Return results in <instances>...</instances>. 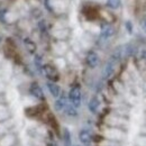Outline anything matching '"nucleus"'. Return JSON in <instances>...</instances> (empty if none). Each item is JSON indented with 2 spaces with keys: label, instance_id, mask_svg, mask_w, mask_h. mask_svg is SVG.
Masks as SVG:
<instances>
[{
  "label": "nucleus",
  "instance_id": "nucleus-1",
  "mask_svg": "<svg viewBox=\"0 0 146 146\" xmlns=\"http://www.w3.org/2000/svg\"><path fill=\"white\" fill-rule=\"evenodd\" d=\"M69 99H70V102L73 107L75 108H79L81 106V100H82V97H81V90L79 87H73L72 89L69 92Z\"/></svg>",
  "mask_w": 146,
  "mask_h": 146
},
{
  "label": "nucleus",
  "instance_id": "nucleus-2",
  "mask_svg": "<svg viewBox=\"0 0 146 146\" xmlns=\"http://www.w3.org/2000/svg\"><path fill=\"white\" fill-rule=\"evenodd\" d=\"M43 71L45 73V75L51 80V82H54V81L58 80V73L56 71V69L53 68L52 65H50V64L44 65L43 66Z\"/></svg>",
  "mask_w": 146,
  "mask_h": 146
},
{
  "label": "nucleus",
  "instance_id": "nucleus-3",
  "mask_svg": "<svg viewBox=\"0 0 146 146\" xmlns=\"http://www.w3.org/2000/svg\"><path fill=\"white\" fill-rule=\"evenodd\" d=\"M116 62H113L112 60H109L107 62V64L105 65V69L102 71V76L104 79H109L112 76V74L115 72V69H116Z\"/></svg>",
  "mask_w": 146,
  "mask_h": 146
},
{
  "label": "nucleus",
  "instance_id": "nucleus-4",
  "mask_svg": "<svg viewBox=\"0 0 146 146\" xmlns=\"http://www.w3.org/2000/svg\"><path fill=\"white\" fill-rule=\"evenodd\" d=\"M79 139H80V142L84 146L91 145V143H92L91 133H90L89 130H87V129H82V130L79 133Z\"/></svg>",
  "mask_w": 146,
  "mask_h": 146
},
{
  "label": "nucleus",
  "instance_id": "nucleus-5",
  "mask_svg": "<svg viewBox=\"0 0 146 146\" xmlns=\"http://www.w3.org/2000/svg\"><path fill=\"white\" fill-rule=\"evenodd\" d=\"M29 92L33 97H35L36 99H39V100H43L44 99V92L42 90V88L38 86V83L34 82L31 84L29 87Z\"/></svg>",
  "mask_w": 146,
  "mask_h": 146
},
{
  "label": "nucleus",
  "instance_id": "nucleus-6",
  "mask_svg": "<svg viewBox=\"0 0 146 146\" xmlns=\"http://www.w3.org/2000/svg\"><path fill=\"white\" fill-rule=\"evenodd\" d=\"M87 64L90 68H96L99 64V56L96 52H89L87 55Z\"/></svg>",
  "mask_w": 146,
  "mask_h": 146
},
{
  "label": "nucleus",
  "instance_id": "nucleus-7",
  "mask_svg": "<svg viewBox=\"0 0 146 146\" xmlns=\"http://www.w3.org/2000/svg\"><path fill=\"white\" fill-rule=\"evenodd\" d=\"M66 105H68L66 97H65L64 94H61V96L57 98V100L55 101L54 108H55V110H56V111H63Z\"/></svg>",
  "mask_w": 146,
  "mask_h": 146
},
{
  "label": "nucleus",
  "instance_id": "nucleus-8",
  "mask_svg": "<svg viewBox=\"0 0 146 146\" xmlns=\"http://www.w3.org/2000/svg\"><path fill=\"white\" fill-rule=\"evenodd\" d=\"M47 89H48V91L54 97V98H58L60 96H61V88L54 83V82H47Z\"/></svg>",
  "mask_w": 146,
  "mask_h": 146
},
{
  "label": "nucleus",
  "instance_id": "nucleus-9",
  "mask_svg": "<svg viewBox=\"0 0 146 146\" xmlns=\"http://www.w3.org/2000/svg\"><path fill=\"white\" fill-rule=\"evenodd\" d=\"M101 37L102 38H109L113 35V28L110 25H104L101 27Z\"/></svg>",
  "mask_w": 146,
  "mask_h": 146
},
{
  "label": "nucleus",
  "instance_id": "nucleus-10",
  "mask_svg": "<svg viewBox=\"0 0 146 146\" xmlns=\"http://www.w3.org/2000/svg\"><path fill=\"white\" fill-rule=\"evenodd\" d=\"M99 107H100V101H99V99L97 98V97H93L91 100H90V102H89V105H88V108L89 110L91 111L92 113H96L98 109H99Z\"/></svg>",
  "mask_w": 146,
  "mask_h": 146
},
{
  "label": "nucleus",
  "instance_id": "nucleus-11",
  "mask_svg": "<svg viewBox=\"0 0 146 146\" xmlns=\"http://www.w3.org/2000/svg\"><path fill=\"white\" fill-rule=\"evenodd\" d=\"M63 146H72V137L69 129H64L63 131Z\"/></svg>",
  "mask_w": 146,
  "mask_h": 146
},
{
  "label": "nucleus",
  "instance_id": "nucleus-12",
  "mask_svg": "<svg viewBox=\"0 0 146 146\" xmlns=\"http://www.w3.org/2000/svg\"><path fill=\"white\" fill-rule=\"evenodd\" d=\"M63 111H64V112L66 113V116H69V117H76V116H78L76 108L73 107L71 104H68V105L65 106V108H64Z\"/></svg>",
  "mask_w": 146,
  "mask_h": 146
},
{
  "label": "nucleus",
  "instance_id": "nucleus-13",
  "mask_svg": "<svg viewBox=\"0 0 146 146\" xmlns=\"http://www.w3.org/2000/svg\"><path fill=\"white\" fill-rule=\"evenodd\" d=\"M135 52H136L135 46H133L130 44L123 47V55H125V56H131L133 54H135Z\"/></svg>",
  "mask_w": 146,
  "mask_h": 146
},
{
  "label": "nucleus",
  "instance_id": "nucleus-14",
  "mask_svg": "<svg viewBox=\"0 0 146 146\" xmlns=\"http://www.w3.org/2000/svg\"><path fill=\"white\" fill-rule=\"evenodd\" d=\"M14 143V136L11 135H6L1 141H0V146H11Z\"/></svg>",
  "mask_w": 146,
  "mask_h": 146
},
{
  "label": "nucleus",
  "instance_id": "nucleus-15",
  "mask_svg": "<svg viewBox=\"0 0 146 146\" xmlns=\"http://www.w3.org/2000/svg\"><path fill=\"white\" fill-rule=\"evenodd\" d=\"M24 43H25V46L27 47V50H28L31 53H34V52H35V50H36V45H35V43H34L33 40H31L29 38H26Z\"/></svg>",
  "mask_w": 146,
  "mask_h": 146
},
{
  "label": "nucleus",
  "instance_id": "nucleus-16",
  "mask_svg": "<svg viewBox=\"0 0 146 146\" xmlns=\"http://www.w3.org/2000/svg\"><path fill=\"white\" fill-rule=\"evenodd\" d=\"M120 0H108L107 1V6L111 9H117L120 7Z\"/></svg>",
  "mask_w": 146,
  "mask_h": 146
},
{
  "label": "nucleus",
  "instance_id": "nucleus-17",
  "mask_svg": "<svg viewBox=\"0 0 146 146\" xmlns=\"http://www.w3.org/2000/svg\"><path fill=\"white\" fill-rule=\"evenodd\" d=\"M35 64H36V66L38 69H42L43 68V65H42V57L40 56H38V55L35 56Z\"/></svg>",
  "mask_w": 146,
  "mask_h": 146
},
{
  "label": "nucleus",
  "instance_id": "nucleus-18",
  "mask_svg": "<svg viewBox=\"0 0 146 146\" xmlns=\"http://www.w3.org/2000/svg\"><path fill=\"white\" fill-rule=\"evenodd\" d=\"M126 27H127L128 32L131 33V23H130V21H127V23H126Z\"/></svg>",
  "mask_w": 146,
  "mask_h": 146
},
{
  "label": "nucleus",
  "instance_id": "nucleus-19",
  "mask_svg": "<svg viewBox=\"0 0 146 146\" xmlns=\"http://www.w3.org/2000/svg\"><path fill=\"white\" fill-rule=\"evenodd\" d=\"M141 57H142L143 60H145V61H146V50L142 51V53H141Z\"/></svg>",
  "mask_w": 146,
  "mask_h": 146
},
{
  "label": "nucleus",
  "instance_id": "nucleus-20",
  "mask_svg": "<svg viewBox=\"0 0 146 146\" xmlns=\"http://www.w3.org/2000/svg\"><path fill=\"white\" fill-rule=\"evenodd\" d=\"M5 131H6L5 125H0V134H2V133H5Z\"/></svg>",
  "mask_w": 146,
  "mask_h": 146
},
{
  "label": "nucleus",
  "instance_id": "nucleus-21",
  "mask_svg": "<svg viewBox=\"0 0 146 146\" xmlns=\"http://www.w3.org/2000/svg\"><path fill=\"white\" fill-rule=\"evenodd\" d=\"M142 26H143V28H144V31H145V32H146V21H144V23H143V25H142Z\"/></svg>",
  "mask_w": 146,
  "mask_h": 146
},
{
  "label": "nucleus",
  "instance_id": "nucleus-22",
  "mask_svg": "<svg viewBox=\"0 0 146 146\" xmlns=\"http://www.w3.org/2000/svg\"><path fill=\"white\" fill-rule=\"evenodd\" d=\"M72 146H80V145H72Z\"/></svg>",
  "mask_w": 146,
  "mask_h": 146
},
{
  "label": "nucleus",
  "instance_id": "nucleus-23",
  "mask_svg": "<svg viewBox=\"0 0 146 146\" xmlns=\"http://www.w3.org/2000/svg\"><path fill=\"white\" fill-rule=\"evenodd\" d=\"M0 39H1V38H0Z\"/></svg>",
  "mask_w": 146,
  "mask_h": 146
}]
</instances>
